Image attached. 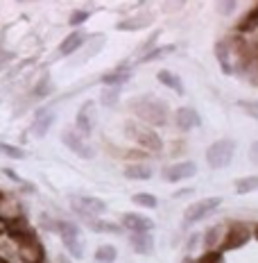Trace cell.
<instances>
[{"mask_svg": "<svg viewBox=\"0 0 258 263\" xmlns=\"http://www.w3.org/2000/svg\"><path fill=\"white\" fill-rule=\"evenodd\" d=\"M125 134H127L129 141H134L136 145L145 147V150H150V152H161L163 150L161 136H158L152 127H147V125H143V123L129 120V123L125 125Z\"/></svg>", "mask_w": 258, "mask_h": 263, "instance_id": "7a4b0ae2", "label": "cell"}, {"mask_svg": "<svg viewBox=\"0 0 258 263\" xmlns=\"http://www.w3.org/2000/svg\"><path fill=\"white\" fill-rule=\"evenodd\" d=\"M125 177L127 179H138V182H147L154 177V168L150 163H129L125 168Z\"/></svg>", "mask_w": 258, "mask_h": 263, "instance_id": "e0dca14e", "label": "cell"}, {"mask_svg": "<svg viewBox=\"0 0 258 263\" xmlns=\"http://www.w3.org/2000/svg\"><path fill=\"white\" fill-rule=\"evenodd\" d=\"M131 202L138 206H145V209H156L158 206V200L152 193H136V195H131Z\"/></svg>", "mask_w": 258, "mask_h": 263, "instance_id": "484cf974", "label": "cell"}, {"mask_svg": "<svg viewBox=\"0 0 258 263\" xmlns=\"http://www.w3.org/2000/svg\"><path fill=\"white\" fill-rule=\"evenodd\" d=\"M186 195H193V186H190V189H181L174 193V197H186Z\"/></svg>", "mask_w": 258, "mask_h": 263, "instance_id": "74e56055", "label": "cell"}, {"mask_svg": "<svg viewBox=\"0 0 258 263\" xmlns=\"http://www.w3.org/2000/svg\"><path fill=\"white\" fill-rule=\"evenodd\" d=\"M59 263H70V261H68V259H66V256L62 254V256H59Z\"/></svg>", "mask_w": 258, "mask_h": 263, "instance_id": "b9f144b4", "label": "cell"}, {"mask_svg": "<svg viewBox=\"0 0 258 263\" xmlns=\"http://www.w3.org/2000/svg\"><path fill=\"white\" fill-rule=\"evenodd\" d=\"M18 252H21V259H23L25 263H41L43 261V248H41L39 238L18 245Z\"/></svg>", "mask_w": 258, "mask_h": 263, "instance_id": "5bb4252c", "label": "cell"}, {"mask_svg": "<svg viewBox=\"0 0 258 263\" xmlns=\"http://www.w3.org/2000/svg\"><path fill=\"white\" fill-rule=\"evenodd\" d=\"M70 206L84 220H93V216H100V213L107 211V202L93 195H73L70 197Z\"/></svg>", "mask_w": 258, "mask_h": 263, "instance_id": "277c9868", "label": "cell"}, {"mask_svg": "<svg viewBox=\"0 0 258 263\" xmlns=\"http://www.w3.org/2000/svg\"><path fill=\"white\" fill-rule=\"evenodd\" d=\"M86 224L93 232H102V234H118L120 224L118 222H109V220H86Z\"/></svg>", "mask_w": 258, "mask_h": 263, "instance_id": "603a6c76", "label": "cell"}, {"mask_svg": "<svg viewBox=\"0 0 258 263\" xmlns=\"http://www.w3.org/2000/svg\"><path fill=\"white\" fill-rule=\"evenodd\" d=\"M123 227H127L131 234H150V229H154V220L141 216V213H125Z\"/></svg>", "mask_w": 258, "mask_h": 263, "instance_id": "7c38bea8", "label": "cell"}, {"mask_svg": "<svg viewBox=\"0 0 258 263\" xmlns=\"http://www.w3.org/2000/svg\"><path fill=\"white\" fill-rule=\"evenodd\" d=\"M222 204V197H204V200L195 202V204H190L188 209H186V222H200L208 218L213 211L217 209V206Z\"/></svg>", "mask_w": 258, "mask_h": 263, "instance_id": "52a82bcc", "label": "cell"}, {"mask_svg": "<svg viewBox=\"0 0 258 263\" xmlns=\"http://www.w3.org/2000/svg\"><path fill=\"white\" fill-rule=\"evenodd\" d=\"M34 93H36L39 98H43V96H50V93H52V82H50V78H48V75L39 82V86L34 89Z\"/></svg>", "mask_w": 258, "mask_h": 263, "instance_id": "d6a6232c", "label": "cell"}, {"mask_svg": "<svg viewBox=\"0 0 258 263\" xmlns=\"http://www.w3.org/2000/svg\"><path fill=\"white\" fill-rule=\"evenodd\" d=\"M256 27H258V14H256V9H251V12L247 14L243 21H240L238 32H243V34H247V32H254Z\"/></svg>", "mask_w": 258, "mask_h": 263, "instance_id": "83f0119b", "label": "cell"}, {"mask_svg": "<svg viewBox=\"0 0 258 263\" xmlns=\"http://www.w3.org/2000/svg\"><path fill=\"white\" fill-rule=\"evenodd\" d=\"M54 123V111H50V109H41L39 114H36V120H34V134L36 136H46L48 132H50Z\"/></svg>", "mask_w": 258, "mask_h": 263, "instance_id": "d6986e66", "label": "cell"}, {"mask_svg": "<svg viewBox=\"0 0 258 263\" xmlns=\"http://www.w3.org/2000/svg\"><path fill=\"white\" fill-rule=\"evenodd\" d=\"M195 243H197V236H190V238H188V250L195 248Z\"/></svg>", "mask_w": 258, "mask_h": 263, "instance_id": "ab89813d", "label": "cell"}, {"mask_svg": "<svg viewBox=\"0 0 258 263\" xmlns=\"http://www.w3.org/2000/svg\"><path fill=\"white\" fill-rule=\"evenodd\" d=\"M233 9H235V0H229V3H220V12H222V14H231L233 12Z\"/></svg>", "mask_w": 258, "mask_h": 263, "instance_id": "d590c367", "label": "cell"}, {"mask_svg": "<svg viewBox=\"0 0 258 263\" xmlns=\"http://www.w3.org/2000/svg\"><path fill=\"white\" fill-rule=\"evenodd\" d=\"M174 50V46H161V48H152V50H147L145 54H141L138 57V62H152V59H158V57H163V54H170Z\"/></svg>", "mask_w": 258, "mask_h": 263, "instance_id": "f1b7e54d", "label": "cell"}, {"mask_svg": "<svg viewBox=\"0 0 258 263\" xmlns=\"http://www.w3.org/2000/svg\"><path fill=\"white\" fill-rule=\"evenodd\" d=\"M215 57L220 62V70L224 75H233V64H231V46L227 41H217L215 43Z\"/></svg>", "mask_w": 258, "mask_h": 263, "instance_id": "9a60e30c", "label": "cell"}, {"mask_svg": "<svg viewBox=\"0 0 258 263\" xmlns=\"http://www.w3.org/2000/svg\"><path fill=\"white\" fill-rule=\"evenodd\" d=\"M174 125H177L181 132L197 129L202 125V116L193 107H179L177 111H174Z\"/></svg>", "mask_w": 258, "mask_h": 263, "instance_id": "30bf717a", "label": "cell"}, {"mask_svg": "<svg viewBox=\"0 0 258 263\" xmlns=\"http://www.w3.org/2000/svg\"><path fill=\"white\" fill-rule=\"evenodd\" d=\"M197 173V163L195 161H179L172 163V166L163 168V179L166 182H184V179H190Z\"/></svg>", "mask_w": 258, "mask_h": 263, "instance_id": "9c48e42d", "label": "cell"}, {"mask_svg": "<svg viewBox=\"0 0 258 263\" xmlns=\"http://www.w3.org/2000/svg\"><path fill=\"white\" fill-rule=\"evenodd\" d=\"M158 82H161L163 86H168V89H172L177 96H184L186 89H184V82H181V78L177 73H172V70H158Z\"/></svg>", "mask_w": 258, "mask_h": 263, "instance_id": "ffe728a7", "label": "cell"}, {"mask_svg": "<svg viewBox=\"0 0 258 263\" xmlns=\"http://www.w3.org/2000/svg\"><path fill=\"white\" fill-rule=\"evenodd\" d=\"M129 243H131V248H134L136 254L150 256L152 252H154V238H152V234H131Z\"/></svg>", "mask_w": 258, "mask_h": 263, "instance_id": "2e32d148", "label": "cell"}, {"mask_svg": "<svg viewBox=\"0 0 258 263\" xmlns=\"http://www.w3.org/2000/svg\"><path fill=\"white\" fill-rule=\"evenodd\" d=\"M249 157H251V161L254 163H258V141L254 145H251V152H249Z\"/></svg>", "mask_w": 258, "mask_h": 263, "instance_id": "8d00e7d4", "label": "cell"}, {"mask_svg": "<svg viewBox=\"0 0 258 263\" xmlns=\"http://www.w3.org/2000/svg\"><path fill=\"white\" fill-rule=\"evenodd\" d=\"M195 263H224V254L220 250H211V252H204Z\"/></svg>", "mask_w": 258, "mask_h": 263, "instance_id": "f546056e", "label": "cell"}, {"mask_svg": "<svg viewBox=\"0 0 258 263\" xmlns=\"http://www.w3.org/2000/svg\"><path fill=\"white\" fill-rule=\"evenodd\" d=\"M181 263H195V261H193V259H190V256H186V259H184V261H181Z\"/></svg>", "mask_w": 258, "mask_h": 263, "instance_id": "7bdbcfd3", "label": "cell"}, {"mask_svg": "<svg viewBox=\"0 0 258 263\" xmlns=\"http://www.w3.org/2000/svg\"><path fill=\"white\" fill-rule=\"evenodd\" d=\"M84 41H86L84 32H70V34L62 41V46H59V54H62V57H68V54H73L75 50H80Z\"/></svg>", "mask_w": 258, "mask_h": 263, "instance_id": "ac0fdd59", "label": "cell"}, {"mask_svg": "<svg viewBox=\"0 0 258 263\" xmlns=\"http://www.w3.org/2000/svg\"><path fill=\"white\" fill-rule=\"evenodd\" d=\"M158 36H161V32H152V36H150V39H147L145 43H143V46H141V50H143V54H145L147 50H150V46H152V43H156V39H158Z\"/></svg>", "mask_w": 258, "mask_h": 263, "instance_id": "e575fe53", "label": "cell"}, {"mask_svg": "<svg viewBox=\"0 0 258 263\" xmlns=\"http://www.w3.org/2000/svg\"><path fill=\"white\" fill-rule=\"evenodd\" d=\"M235 191L240 195L245 193H251V191H258V175H251V177H243L235 182Z\"/></svg>", "mask_w": 258, "mask_h": 263, "instance_id": "d4e9b609", "label": "cell"}, {"mask_svg": "<svg viewBox=\"0 0 258 263\" xmlns=\"http://www.w3.org/2000/svg\"><path fill=\"white\" fill-rule=\"evenodd\" d=\"M251 238V229L247 227V224L243 222H233L231 227L227 229V234H224V238H222V254L227 250H238V248H243V245L247 243V240Z\"/></svg>", "mask_w": 258, "mask_h": 263, "instance_id": "8992f818", "label": "cell"}, {"mask_svg": "<svg viewBox=\"0 0 258 263\" xmlns=\"http://www.w3.org/2000/svg\"><path fill=\"white\" fill-rule=\"evenodd\" d=\"M5 175H7L9 179H14V182H18V184H21V177H18V175H16L14 171H9V168H5Z\"/></svg>", "mask_w": 258, "mask_h": 263, "instance_id": "f35d334b", "label": "cell"}, {"mask_svg": "<svg viewBox=\"0 0 258 263\" xmlns=\"http://www.w3.org/2000/svg\"><path fill=\"white\" fill-rule=\"evenodd\" d=\"M254 9H256V14H258V5H256V7H254Z\"/></svg>", "mask_w": 258, "mask_h": 263, "instance_id": "ee69618b", "label": "cell"}, {"mask_svg": "<svg viewBox=\"0 0 258 263\" xmlns=\"http://www.w3.org/2000/svg\"><path fill=\"white\" fill-rule=\"evenodd\" d=\"M57 232H59V236H62L66 250H68V254L73 256V259H82V256H84V243L80 240L82 232H80L77 224L68 222V220L57 222Z\"/></svg>", "mask_w": 258, "mask_h": 263, "instance_id": "5b68a950", "label": "cell"}, {"mask_svg": "<svg viewBox=\"0 0 258 263\" xmlns=\"http://www.w3.org/2000/svg\"><path fill=\"white\" fill-rule=\"evenodd\" d=\"M222 227H211L206 232V236H204V248L211 252V250H215L217 248V243H220V238H222Z\"/></svg>", "mask_w": 258, "mask_h": 263, "instance_id": "4316f807", "label": "cell"}, {"mask_svg": "<svg viewBox=\"0 0 258 263\" xmlns=\"http://www.w3.org/2000/svg\"><path fill=\"white\" fill-rule=\"evenodd\" d=\"M238 105H240V109H243V111H245L249 118L258 120V102H256V100H240Z\"/></svg>", "mask_w": 258, "mask_h": 263, "instance_id": "4dcf8cb0", "label": "cell"}, {"mask_svg": "<svg viewBox=\"0 0 258 263\" xmlns=\"http://www.w3.org/2000/svg\"><path fill=\"white\" fill-rule=\"evenodd\" d=\"M120 86H104V89L100 91V102L107 109H111V107H116L118 105V100H120Z\"/></svg>", "mask_w": 258, "mask_h": 263, "instance_id": "7402d4cb", "label": "cell"}, {"mask_svg": "<svg viewBox=\"0 0 258 263\" xmlns=\"http://www.w3.org/2000/svg\"><path fill=\"white\" fill-rule=\"evenodd\" d=\"M152 23H154V14H152V12H141V14H134V16H129V18L120 21L118 30H123V32H138V30L150 27Z\"/></svg>", "mask_w": 258, "mask_h": 263, "instance_id": "8fae6325", "label": "cell"}, {"mask_svg": "<svg viewBox=\"0 0 258 263\" xmlns=\"http://www.w3.org/2000/svg\"><path fill=\"white\" fill-rule=\"evenodd\" d=\"M118 256V250L113 245H100L95 250V263H113Z\"/></svg>", "mask_w": 258, "mask_h": 263, "instance_id": "cb8c5ba5", "label": "cell"}, {"mask_svg": "<svg viewBox=\"0 0 258 263\" xmlns=\"http://www.w3.org/2000/svg\"><path fill=\"white\" fill-rule=\"evenodd\" d=\"M129 68L127 66H118L116 70H113V73H107V75H102V82L107 86H120V89H123V84L125 82H129Z\"/></svg>", "mask_w": 258, "mask_h": 263, "instance_id": "44dd1931", "label": "cell"}, {"mask_svg": "<svg viewBox=\"0 0 258 263\" xmlns=\"http://www.w3.org/2000/svg\"><path fill=\"white\" fill-rule=\"evenodd\" d=\"M62 141H64L66 147H70V150H73L77 157H82V159H93V157H95V150H93V145L86 143L84 136H80L77 132H73V129L64 132Z\"/></svg>", "mask_w": 258, "mask_h": 263, "instance_id": "ba28073f", "label": "cell"}, {"mask_svg": "<svg viewBox=\"0 0 258 263\" xmlns=\"http://www.w3.org/2000/svg\"><path fill=\"white\" fill-rule=\"evenodd\" d=\"M233 152H235V141L233 139H220V141H215V143L208 145L206 161H208L211 168L220 171V168H227L229 163H231Z\"/></svg>", "mask_w": 258, "mask_h": 263, "instance_id": "3957f363", "label": "cell"}, {"mask_svg": "<svg viewBox=\"0 0 258 263\" xmlns=\"http://www.w3.org/2000/svg\"><path fill=\"white\" fill-rule=\"evenodd\" d=\"M93 120H95V105L89 100V102H84V105L80 107L77 118H75L77 129H80V136H89L93 132Z\"/></svg>", "mask_w": 258, "mask_h": 263, "instance_id": "4fadbf2b", "label": "cell"}, {"mask_svg": "<svg viewBox=\"0 0 258 263\" xmlns=\"http://www.w3.org/2000/svg\"><path fill=\"white\" fill-rule=\"evenodd\" d=\"M91 18V12H86V9H77V12H73L70 14V18H68V23L73 25V27H80L82 23H86V21Z\"/></svg>", "mask_w": 258, "mask_h": 263, "instance_id": "1f68e13d", "label": "cell"}, {"mask_svg": "<svg viewBox=\"0 0 258 263\" xmlns=\"http://www.w3.org/2000/svg\"><path fill=\"white\" fill-rule=\"evenodd\" d=\"M251 236H254V238L258 240V224H256V227H254V229H251Z\"/></svg>", "mask_w": 258, "mask_h": 263, "instance_id": "60d3db41", "label": "cell"}, {"mask_svg": "<svg viewBox=\"0 0 258 263\" xmlns=\"http://www.w3.org/2000/svg\"><path fill=\"white\" fill-rule=\"evenodd\" d=\"M129 109L141 120L154 125V127H163V125H168V118H170L168 107H166V102L158 100V98L143 96V98H138V100H131Z\"/></svg>", "mask_w": 258, "mask_h": 263, "instance_id": "6da1fadb", "label": "cell"}, {"mask_svg": "<svg viewBox=\"0 0 258 263\" xmlns=\"http://www.w3.org/2000/svg\"><path fill=\"white\" fill-rule=\"evenodd\" d=\"M0 152L9 155L12 159H23L25 157V152L21 150V147H14V145H7V143H0Z\"/></svg>", "mask_w": 258, "mask_h": 263, "instance_id": "836d02e7", "label": "cell"}]
</instances>
